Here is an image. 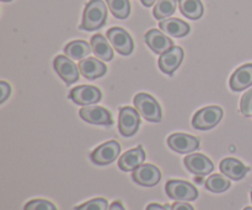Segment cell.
<instances>
[{"mask_svg":"<svg viewBox=\"0 0 252 210\" xmlns=\"http://www.w3.org/2000/svg\"><path fill=\"white\" fill-rule=\"evenodd\" d=\"M106 20H107V6L103 0H90L84 10L80 29L85 31H95L106 24Z\"/></svg>","mask_w":252,"mask_h":210,"instance_id":"cell-1","label":"cell"},{"mask_svg":"<svg viewBox=\"0 0 252 210\" xmlns=\"http://www.w3.org/2000/svg\"><path fill=\"white\" fill-rule=\"evenodd\" d=\"M135 110L140 116L149 122H160L161 120V108L158 101L148 93H138L134 97Z\"/></svg>","mask_w":252,"mask_h":210,"instance_id":"cell-2","label":"cell"},{"mask_svg":"<svg viewBox=\"0 0 252 210\" xmlns=\"http://www.w3.org/2000/svg\"><path fill=\"white\" fill-rule=\"evenodd\" d=\"M223 117V110L218 106H208L199 110L192 120V125L198 130H209L216 127Z\"/></svg>","mask_w":252,"mask_h":210,"instance_id":"cell-3","label":"cell"},{"mask_svg":"<svg viewBox=\"0 0 252 210\" xmlns=\"http://www.w3.org/2000/svg\"><path fill=\"white\" fill-rule=\"evenodd\" d=\"M166 193L176 202H192L198 197V191L193 184L180 180H171L166 183Z\"/></svg>","mask_w":252,"mask_h":210,"instance_id":"cell-4","label":"cell"},{"mask_svg":"<svg viewBox=\"0 0 252 210\" xmlns=\"http://www.w3.org/2000/svg\"><path fill=\"white\" fill-rule=\"evenodd\" d=\"M140 125L139 112L132 107H122L118 118V129L123 137H132L138 132Z\"/></svg>","mask_w":252,"mask_h":210,"instance_id":"cell-5","label":"cell"},{"mask_svg":"<svg viewBox=\"0 0 252 210\" xmlns=\"http://www.w3.org/2000/svg\"><path fill=\"white\" fill-rule=\"evenodd\" d=\"M107 38L113 48L122 56H129L133 52L134 44L130 34L121 27H112L107 31Z\"/></svg>","mask_w":252,"mask_h":210,"instance_id":"cell-6","label":"cell"},{"mask_svg":"<svg viewBox=\"0 0 252 210\" xmlns=\"http://www.w3.org/2000/svg\"><path fill=\"white\" fill-rule=\"evenodd\" d=\"M121 152V145L116 140H110L107 143H103L98 148H96L91 152L90 157L94 164L105 166V165L111 164L118 157Z\"/></svg>","mask_w":252,"mask_h":210,"instance_id":"cell-7","label":"cell"},{"mask_svg":"<svg viewBox=\"0 0 252 210\" xmlns=\"http://www.w3.org/2000/svg\"><path fill=\"white\" fill-rule=\"evenodd\" d=\"M132 179L143 187H154L161 180V172L154 165L143 164L133 171Z\"/></svg>","mask_w":252,"mask_h":210,"instance_id":"cell-8","label":"cell"},{"mask_svg":"<svg viewBox=\"0 0 252 210\" xmlns=\"http://www.w3.org/2000/svg\"><path fill=\"white\" fill-rule=\"evenodd\" d=\"M102 97V93L95 86L90 85H80L74 88L69 92V98L81 106H90L94 103H97Z\"/></svg>","mask_w":252,"mask_h":210,"instance_id":"cell-9","label":"cell"},{"mask_svg":"<svg viewBox=\"0 0 252 210\" xmlns=\"http://www.w3.org/2000/svg\"><path fill=\"white\" fill-rule=\"evenodd\" d=\"M54 69H56L57 74L65 81L68 85L70 84L76 83L79 80V66H76V64L71 60L69 57L66 56H58L54 59Z\"/></svg>","mask_w":252,"mask_h":210,"instance_id":"cell-10","label":"cell"},{"mask_svg":"<svg viewBox=\"0 0 252 210\" xmlns=\"http://www.w3.org/2000/svg\"><path fill=\"white\" fill-rule=\"evenodd\" d=\"M167 145L170 149L180 154H189L199 148V139L193 135L184 134V133H175L167 139Z\"/></svg>","mask_w":252,"mask_h":210,"instance_id":"cell-11","label":"cell"},{"mask_svg":"<svg viewBox=\"0 0 252 210\" xmlns=\"http://www.w3.org/2000/svg\"><path fill=\"white\" fill-rule=\"evenodd\" d=\"M184 59V49L181 47L174 46L169 51L164 52L159 58L160 70L167 75H172L181 64Z\"/></svg>","mask_w":252,"mask_h":210,"instance_id":"cell-12","label":"cell"},{"mask_svg":"<svg viewBox=\"0 0 252 210\" xmlns=\"http://www.w3.org/2000/svg\"><path fill=\"white\" fill-rule=\"evenodd\" d=\"M79 115L85 122L91 123V124L111 125L113 123L111 113L106 108L98 107V106H85L81 108Z\"/></svg>","mask_w":252,"mask_h":210,"instance_id":"cell-13","label":"cell"},{"mask_svg":"<svg viewBox=\"0 0 252 210\" xmlns=\"http://www.w3.org/2000/svg\"><path fill=\"white\" fill-rule=\"evenodd\" d=\"M185 166L196 176H207L214 169L213 162L203 154H191L186 156L185 157Z\"/></svg>","mask_w":252,"mask_h":210,"instance_id":"cell-14","label":"cell"},{"mask_svg":"<svg viewBox=\"0 0 252 210\" xmlns=\"http://www.w3.org/2000/svg\"><path fill=\"white\" fill-rule=\"evenodd\" d=\"M145 43L157 54H162L174 47V42L159 30H150L145 33Z\"/></svg>","mask_w":252,"mask_h":210,"instance_id":"cell-15","label":"cell"},{"mask_svg":"<svg viewBox=\"0 0 252 210\" xmlns=\"http://www.w3.org/2000/svg\"><path fill=\"white\" fill-rule=\"evenodd\" d=\"M79 70L83 76H85L89 80H95L101 78L107 71V66L94 57H88L79 61Z\"/></svg>","mask_w":252,"mask_h":210,"instance_id":"cell-16","label":"cell"},{"mask_svg":"<svg viewBox=\"0 0 252 210\" xmlns=\"http://www.w3.org/2000/svg\"><path fill=\"white\" fill-rule=\"evenodd\" d=\"M220 171L228 179L240 181L249 172V167H246L240 160H236L234 157H226V159L221 160Z\"/></svg>","mask_w":252,"mask_h":210,"instance_id":"cell-17","label":"cell"},{"mask_svg":"<svg viewBox=\"0 0 252 210\" xmlns=\"http://www.w3.org/2000/svg\"><path fill=\"white\" fill-rule=\"evenodd\" d=\"M145 160V151L142 147L134 148L132 150H128L127 152L122 155L118 160V167L122 171H134L137 167L143 165Z\"/></svg>","mask_w":252,"mask_h":210,"instance_id":"cell-18","label":"cell"},{"mask_svg":"<svg viewBox=\"0 0 252 210\" xmlns=\"http://www.w3.org/2000/svg\"><path fill=\"white\" fill-rule=\"evenodd\" d=\"M252 85V63L245 64L234 71L230 78V88L233 91H243Z\"/></svg>","mask_w":252,"mask_h":210,"instance_id":"cell-19","label":"cell"},{"mask_svg":"<svg viewBox=\"0 0 252 210\" xmlns=\"http://www.w3.org/2000/svg\"><path fill=\"white\" fill-rule=\"evenodd\" d=\"M159 26L162 32L171 37H176V38L185 37L189 33V25L180 19H174V17L161 20Z\"/></svg>","mask_w":252,"mask_h":210,"instance_id":"cell-20","label":"cell"},{"mask_svg":"<svg viewBox=\"0 0 252 210\" xmlns=\"http://www.w3.org/2000/svg\"><path fill=\"white\" fill-rule=\"evenodd\" d=\"M91 48L98 59L110 61L113 58V49L102 34H95L91 38Z\"/></svg>","mask_w":252,"mask_h":210,"instance_id":"cell-21","label":"cell"},{"mask_svg":"<svg viewBox=\"0 0 252 210\" xmlns=\"http://www.w3.org/2000/svg\"><path fill=\"white\" fill-rule=\"evenodd\" d=\"M93 52L91 44H89L85 41H73L69 42L64 48V53L66 57L75 60H83L89 54Z\"/></svg>","mask_w":252,"mask_h":210,"instance_id":"cell-22","label":"cell"},{"mask_svg":"<svg viewBox=\"0 0 252 210\" xmlns=\"http://www.w3.org/2000/svg\"><path fill=\"white\" fill-rule=\"evenodd\" d=\"M179 7L181 14L191 20H198L204 12L201 0H179Z\"/></svg>","mask_w":252,"mask_h":210,"instance_id":"cell-23","label":"cell"},{"mask_svg":"<svg viewBox=\"0 0 252 210\" xmlns=\"http://www.w3.org/2000/svg\"><path fill=\"white\" fill-rule=\"evenodd\" d=\"M179 0H158L154 6V17L157 20L169 19L176 11Z\"/></svg>","mask_w":252,"mask_h":210,"instance_id":"cell-24","label":"cell"},{"mask_svg":"<svg viewBox=\"0 0 252 210\" xmlns=\"http://www.w3.org/2000/svg\"><path fill=\"white\" fill-rule=\"evenodd\" d=\"M206 188L213 193H223L230 188V180L223 175H212L207 179Z\"/></svg>","mask_w":252,"mask_h":210,"instance_id":"cell-25","label":"cell"},{"mask_svg":"<svg viewBox=\"0 0 252 210\" xmlns=\"http://www.w3.org/2000/svg\"><path fill=\"white\" fill-rule=\"evenodd\" d=\"M108 9L112 12L116 19L125 20L130 14V2L129 0H106Z\"/></svg>","mask_w":252,"mask_h":210,"instance_id":"cell-26","label":"cell"},{"mask_svg":"<svg viewBox=\"0 0 252 210\" xmlns=\"http://www.w3.org/2000/svg\"><path fill=\"white\" fill-rule=\"evenodd\" d=\"M108 203L106 199L103 198H95L91 201L86 202V203L81 204V206L76 207L75 210H107Z\"/></svg>","mask_w":252,"mask_h":210,"instance_id":"cell-27","label":"cell"},{"mask_svg":"<svg viewBox=\"0 0 252 210\" xmlns=\"http://www.w3.org/2000/svg\"><path fill=\"white\" fill-rule=\"evenodd\" d=\"M24 210H57L53 203L44 199H33L25 206Z\"/></svg>","mask_w":252,"mask_h":210,"instance_id":"cell-28","label":"cell"},{"mask_svg":"<svg viewBox=\"0 0 252 210\" xmlns=\"http://www.w3.org/2000/svg\"><path fill=\"white\" fill-rule=\"evenodd\" d=\"M240 110L245 117H252V89L246 91L241 97Z\"/></svg>","mask_w":252,"mask_h":210,"instance_id":"cell-29","label":"cell"},{"mask_svg":"<svg viewBox=\"0 0 252 210\" xmlns=\"http://www.w3.org/2000/svg\"><path fill=\"white\" fill-rule=\"evenodd\" d=\"M0 92H1V95H0V102H5L6 98L10 96V93H11V88H10L9 84L5 83V81H1L0 83Z\"/></svg>","mask_w":252,"mask_h":210,"instance_id":"cell-30","label":"cell"},{"mask_svg":"<svg viewBox=\"0 0 252 210\" xmlns=\"http://www.w3.org/2000/svg\"><path fill=\"white\" fill-rule=\"evenodd\" d=\"M171 210H194L193 207L189 206L187 202H176L171 206Z\"/></svg>","mask_w":252,"mask_h":210,"instance_id":"cell-31","label":"cell"},{"mask_svg":"<svg viewBox=\"0 0 252 210\" xmlns=\"http://www.w3.org/2000/svg\"><path fill=\"white\" fill-rule=\"evenodd\" d=\"M171 209V206H160V204L152 203L147 207V210H169Z\"/></svg>","mask_w":252,"mask_h":210,"instance_id":"cell-32","label":"cell"},{"mask_svg":"<svg viewBox=\"0 0 252 210\" xmlns=\"http://www.w3.org/2000/svg\"><path fill=\"white\" fill-rule=\"evenodd\" d=\"M108 210H126V209L123 208L121 202H113V203L110 206V208H108Z\"/></svg>","mask_w":252,"mask_h":210,"instance_id":"cell-33","label":"cell"},{"mask_svg":"<svg viewBox=\"0 0 252 210\" xmlns=\"http://www.w3.org/2000/svg\"><path fill=\"white\" fill-rule=\"evenodd\" d=\"M157 1L158 0H142V4L144 5V6L149 7V6H152V5H154Z\"/></svg>","mask_w":252,"mask_h":210,"instance_id":"cell-34","label":"cell"},{"mask_svg":"<svg viewBox=\"0 0 252 210\" xmlns=\"http://www.w3.org/2000/svg\"><path fill=\"white\" fill-rule=\"evenodd\" d=\"M244 210H252V207H246V208Z\"/></svg>","mask_w":252,"mask_h":210,"instance_id":"cell-35","label":"cell"},{"mask_svg":"<svg viewBox=\"0 0 252 210\" xmlns=\"http://www.w3.org/2000/svg\"><path fill=\"white\" fill-rule=\"evenodd\" d=\"M2 2H7V1H11V0H1Z\"/></svg>","mask_w":252,"mask_h":210,"instance_id":"cell-36","label":"cell"},{"mask_svg":"<svg viewBox=\"0 0 252 210\" xmlns=\"http://www.w3.org/2000/svg\"><path fill=\"white\" fill-rule=\"evenodd\" d=\"M251 201H252V189H251Z\"/></svg>","mask_w":252,"mask_h":210,"instance_id":"cell-37","label":"cell"}]
</instances>
